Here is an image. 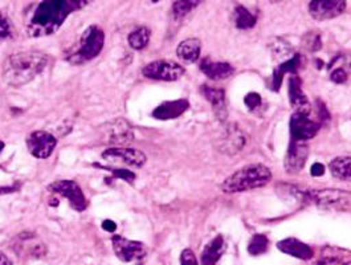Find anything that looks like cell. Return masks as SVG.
<instances>
[{
	"instance_id": "cell-17",
	"label": "cell",
	"mask_w": 351,
	"mask_h": 265,
	"mask_svg": "<svg viewBox=\"0 0 351 265\" xmlns=\"http://www.w3.org/2000/svg\"><path fill=\"white\" fill-rule=\"evenodd\" d=\"M277 248L293 257H297L300 260H311L313 257V251L311 246L294 238H288L277 243Z\"/></svg>"
},
{
	"instance_id": "cell-25",
	"label": "cell",
	"mask_w": 351,
	"mask_h": 265,
	"mask_svg": "<svg viewBox=\"0 0 351 265\" xmlns=\"http://www.w3.org/2000/svg\"><path fill=\"white\" fill-rule=\"evenodd\" d=\"M332 176L339 181L351 182V157H338L330 162Z\"/></svg>"
},
{
	"instance_id": "cell-36",
	"label": "cell",
	"mask_w": 351,
	"mask_h": 265,
	"mask_svg": "<svg viewBox=\"0 0 351 265\" xmlns=\"http://www.w3.org/2000/svg\"><path fill=\"white\" fill-rule=\"evenodd\" d=\"M314 265H346L345 263H342L341 260L338 259H324L321 262H318L317 264Z\"/></svg>"
},
{
	"instance_id": "cell-29",
	"label": "cell",
	"mask_w": 351,
	"mask_h": 265,
	"mask_svg": "<svg viewBox=\"0 0 351 265\" xmlns=\"http://www.w3.org/2000/svg\"><path fill=\"white\" fill-rule=\"evenodd\" d=\"M199 4V1H176L173 4V12L176 19H182L184 18L187 14H190L196 5Z\"/></svg>"
},
{
	"instance_id": "cell-19",
	"label": "cell",
	"mask_w": 351,
	"mask_h": 265,
	"mask_svg": "<svg viewBox=\"0 0 351 265\" xmlns=\"http://www.w3.org/2000/svg\"><path fill=\"white\" fill-rule=\"evenodd\" d=\"M202 93L213 105L215 114L220 121L227 119V105H226V93L223 89L211 88L208 85L202 87Z\"/></svg>"
},
{
	"instance_id": "cell-40",
	"label": "cell",
	"mask_w": 351,
	"mask_h": 265,
	"mask_svg": "<svg viewBox=\"0 0 351 265\" xmlns=\"http://www.w3.org/2000/svg\"><path fill=\"white\" fill-rule=\"evenodd\" d=\"M346 265H351V263H348V264H346Z\"/></svg>"
},
{
	"instance_id": "cell-4",
	"label": "cell",
	"mask_w": 351,
	"mask_h": 265,
	"mask_svg": "<svg viewBox=\"0 0 351 265\" xmlns=\"http://www.w3.org/2000/svg\"><path fill=\"white\" fill-rule=\"evenodd\" d=\"M104 43H105L104 31L98 25H90L81 35L77 49L71 56H68V60L76 65L90 61L101 54L104 48Z\"/></svg>"
},
{
	"instance_id": "cell-31",
	"label": "cell",
	"mask_w": 351,
	"mask_h": 265,
	"mask_svg": "<svg viewBox=\"0 0 351 265\" xmlns=\"http://www.w3.org/2000/svg\"><path fill=\"white\" fill-rule=\"evenodd\" d=\"M106 170L112 171V172L114 174V176H116V178H121V179L128 181V182H130V183L136 179L134 172L126 170V169H106Z\"/></svg>"
},
{
	"instance_id": "cell-1",
	"label": "cell",
	"mask_w": 351,
	"mask_h": 265,
	"mask_svg": "<svg viewBox=\"0 0 351 265\" xmlns=\"http://www.w3.org/2000/svg\"><path fill=\"white\" fill-rule=\"evenodd\" d=\"M82 0H45L36 5L27 21V34L31 38H44L55 34L69 14L82 8Z\"/></svg>"
},
{
	"instance_id": "cell-39",
	"label": "cell",
	"mask_w": 351,
	"mask_h": 265,
	"mask_svg": "<svg viewBox=\"0 0 351 265\" xmlns=\"http://www.w3.org/2000/svg\"><path fill=\"white\" fill-rule=\"evenodd\" d=\"M3 149H4V143H3L1 141H0V152H1V150H3Z\"/></svg>"
},
{
	"instance_id": "cell-38",
	"label": "cell",
	"mask_w": 351,
	"mask_h": 265,
	"mask_svg": "<svg viewBox=\"0 0 351 265\" xmlns=\"http://www.w3.org/2000/svg\"><path fill=\"white\" fill-rule=\"evenodd\" d=\"M0 265H12L11 260L0 251Z\"/></svg>"
},
{
	"instance_id": "cell-9",
	"label": "cell",
	"mask_w": 351,
	"mask_h": 265,
	"mask_svg": "<svg viewBox=\"0 0 351 265\" xmlns=\"http://www.w3.org/2000/svg\"><path fill=\"white\" fill-rule=\"evenodd\" d=\"M289 126H291L292 139L302 141V142L315 137V134L321 128L318 122H314L309 118V113H297V112L293 114Z\"/></svg>"
},
{
	"instance_id": "cell-37",
	"label": "cell",
	"mask_w": 351,
	"mask_h": 265,
	"mask_svg": "<svg viewBox=\"0 0 351 265\" xmlns=\"http://www.w3.org/2000/svg\"><path fill=\"white\" fill-rule=\"evenodd\" d=\"M102 227H104V229L109 231V232H114L116 228H117V224H116L114 222H112V220H105V222L102 223Z\"/></svg>"
},
{
	"instance_id": "cell-6",
	"label": "cell",
	"mask_w": 351,
	"mask_h": 265,
	"mask_svg": "<svg viewBox=\"0 0 351 265\" xmlns=\"http://www.w3.org/2000/svg\"><path fill=\"white\" fill-rule=\"evenodd\" d=\"M58 145V139L51 132L36 130L27 137V148L31 155L39 159L51 157Z\"/></svg>"
},
{
	"instance_id": "cell-30",
	"label": "cell",
	"mask_w": 351,
	"mask_h": 265,
	"mask_svg": "<svg viewBox=\"0 0 351 265\" xmlns=\"http://www.w3.org/2000/svg\"><path fill=\"white\" fill-rule=\"evenodd\" d=\"M180 265H199L196 260L195 253L190 248L183 249V252L180 255Z\"/></svg>"
},
{
	"instance_id": "cell-5",
	"label": "cell",
	"mask_w": 351,
	"mask_h": 265,
	"mask_svg": "<svg viewBox=\"0 0 351 265\" xmlns=\"http://www.w3.org/2000/svg\"><path fill=\"white\" fill-rule=\"evenodd\" d=\"M143 76L152 80L159 81H176L184 75V69L182 65L176 64L174 61L167 60H158L147 64L142 69Z\"/></svg>"
},
{
	"instance_id": "cell-15",
	"label": "cell",
	"mask_w": 351,
	"mask_h": 265,
	"mask_svg": "<svg viewBox=\"0 0 351 265\" xmlns=\"http://www.w3.org/2000/svg\"><path fill=\"white\" fill-rule=\"evenodd\" d=\"M247 143L245 134L239 129L237 125H230L221 134L219 141V149L228 155H234L240 152Z\"/></svg>"
},
{
	"instance_id": "cell-23",
	"label": "cell",
	"mask_w": 351,
	"mask_h": 265,
	"mask_svg": "<svg viewBox=\"0 0 351 265\" xmlns=\"http://www.w3.org/2000/svg\"><path fill=\"white\" fill-rule=\"evenodd\" d=\"M34 236H35L34 233L28 235V238H24V235H20L19 239H18V242H19L18 248H19L20 252H27L29 256L39 259L45 255L47 249L43 244V242L36 240L38 238L34 239Z\"/></svg>"
},
{
	"instance_id": "cell-22",
	"label": "cell",
	"mask_w": 351,
	"mask_h": 265,
	"mask_svg": "<svg viewBox=\"0 0 351 265\" xmlns=\"http://www.w3.org/2000/svg\"><path fill=\"white\" fill-rule=\"evenodd\" d=\"M200 49H202V43L199 38H187L178 45L176 55L186 62H195L200 56Z\"/></svg>"
},
{
	"instance_id": "cell-10",
	"label": "cell",
	"mask_w": 351,
	"mask_h": 265,
	"mask_svg": "<svg viewBox=\"0 0 351 265\" xmlns=\"http://www.w3.org/2000/svg\"><path fill=\"white\" fill-rule=\"evenodd\" d=\"M311 198L319 207L343 209L350 203L351 192L341 189H321L311 192Z\"/></svg>"
},
{
	"instance_id": "cell-3",
	"label": "cell",
	"mask_w": 351,
	"mask_h": 265,
	"mask_svg": "<svg viewBox=\"0 0 351 265\" xmlns=\"http://www.w3.org/2000/svg\"><path fill=\"white\" fill-rule=\"evenodd\" d=\"M271 179H272V172L267 166L261 163H254L230 175L221 183V189L227 194H234V192L260 189V187H264Z\"/></svg>"
},
{
	"instance_id": "cell-33",
	"label": "cell",
	"mask_w": 351,
	"mask_h": 265,
	"mask_svg": "<svg viewBox=\"0 0 351 265\" xmlns=\"http://www.w3.org/2000/svg\"><path fill=\"white\" fill-rule=\"evenodd\" d=\"M348 77L349 76H348V73L343 68H338L330 75V80L332 82H337V84H343V82L348 81Z\"/></svg>"
},
{
	"instance_id": "cell-20",
	"label": "cell",
	"mask_w": 351,
	"mask_h": 265,
	"mask_svg": "<svg viewBox=\"0 0 351 265\" xmlns=\"http://www.w3.org/2000/svg\"><path fill=\"white\" fill-rule=\"evenodd\" d=\"M289 98L297 113H309V101L302 92L301 80L298 77L293 76L289 78Z\"/></svg>"
},
{
	"instance_id": "cell-24",
	"label": "cell",
	"mask_w": 351,
	"mask_h": 265,
	"mask_svg": "<svg viewBox=\"0 0 351 265\" xmlns=\"http://www.w3.org/2000/svg\"><path fill=\"white\" fill-rule=\"evenodd\" d=\"M300 61H301V56L295 55L293 58L285 61V62H282L280 67H277V68L274 69V80H272V82H274L272 88H274V92H277V91L280 89L282 77L285 76L287 73H293V72H295V71L298 69Z\"/></svg>"
},
{
	"instance_id": "cell-28",
	"label": "cell",
	"mask_w": 351,
	"mask_h": 265,
	"mask_svg": "<svg viewBox=\"0 0 351 265\" xmlns=\"http://www.w3.org/2000/svg\"><path fill=\"white\" fill-rule=\"evenodd\" d=\"M268 239L267 236L264 235H254L252 238V240L250 242V246H248V252L252 255V256H258V255H263L267 252L268 249Z\"/></svg>"
},
{
	"instance_id": "cell-12",
	"label": "cell",
	"mask_w": 351,
	"mask_h": 265,
	"mask_svg": "<svg viewBox=\"0 0 351 265\" xmlns=\"http://www.w3.org/2000/svg\"><path fill=\"white\" fill-rule=\"evenodd\" d=\"M346 8L343 0H314L309 4V12L315 20L334 19Z\"/></svg>"
},
{
	"instance_id": "cell-34",
	"label": "cell",
	"mask_w": 351,
	"mask_h": 265,
	"mask_svg": "<svg viewBox=\"0 0 351 265\" xmlns=\"http://www.w3.org/2000/svg\"><path fill=\"white\" fill-rule=\"evenodd\" d=\"M260 104H261V95H257V93H250L245 97V105L251 111H254L257 106H260Z\"/></svg>"
},
{
	"instance_id": "cell-11",
	"label": "cell",
	"mask_w": 351,
	"mask_h": 265,
	"mask_svg": "<svg viewBox=\"0 0 351 265\" xmlns=\"http://www.w3.org/2000/svg\"><path fill=\"white\" fill-rule=\"evenodd\" d=\"M104 138L109 145L129 143L134 139V134L126 119L118 118L104 126Z\"/></svg>"
},
{
	"instance_id": "cell-35",
	"label": "cell",
	"mask_w": 351,
	"mask_h": 265,
	"mask_svg": "<svg viewBox=\"0 0 351 265\" xmlns=\"http://www.w3.org/2000/svg\"><path fill=\"white\" fill-rule=\"evenodd\" d=\"M311 171L313 176H322L325 172V166L322 163H314Z\"/></svg>"
},
{
	"instance_id": "cell-18",
	"label": "cell",
	"mask_w": 351,
	"mask_h": 265,
	"mask_svg": "<svg viewBox=\"0 0 351 265\" xmlns=\"http://www.w3.org/2000/svg\"><path fill=\"white\" fill-rule=\"evenodd\" d=\"M200 69L211 80H224L234 73V68L228 62L213 61L210 57L202 60Z\"/></svg>"
},
{
	"instance_id": "cell-16",
	"label": "cell",
	"mask_w": 351,
	"mask_h": 265,
	"mask_svg": "<svg viewBox=\"0 0 351 265\" xmlns=\"http://www.w3.org/2000/svg\"><path fill=\"white\" fill-rule=\"evenodd\" d=\"M190 108V104L187 100H174V101H166L160 104L158 108L154 109L153 117L160 121L174 119L179 115L184 113Z\"/></svg>"
},
{
	"instance_id": "cell-26",
	"label": "cell",
	"mask_w": 351,
	"mask_h": 265,
	"mask_svg": "<svg viewBox=\"0 0 351 265\" xmlns=\"http://www.w3.org/2000/svg\"><path fill=\"white\" fill-rule=\"evenodd\" d=\"M128 41L129 45L136 51L146 48L150 41V30L147 27H138L133 32L129 34Z\"/></svg>"
},
{
	"instance_id": "cell-8",
	"label": "cell",
	"mask_w": 351,
	"mask_h": 265,
	"mask_svg": "<svg viewBox=\"0 0 351 265\" xmlns=\"http://www.w3.org/2000/svg\"><path fill=\"white\" fill-rule=\"evenodd\" d=\"M48 189L52 192H56L61 196H64L72 209L76 211H84L86 209V199L85 195L82 192V189H80L76 182L73 181H58L49 185Z\"/></svg>"
},
{
	"instance_id": "cell-2",
	"label": "cell",
	"mask_w": 351,
	"mask_h": 265,
	"mask_svg": "<svg viewBox=\"0 0 351 265\" xmlns=\"http://www.w3.org/2000/svg\"><path fill=\"white\" fill-rule=\"evenodd\" d=\"M48 61V55L40 51L18 52L5 58L1 76L7 85L19 88L40 75L45 69Z\"/></svg>"
},
{
	"instance_id": "cell-7",
	"label": "cell",
	"mask_w": 351,
	"mask_h": 265,
	"mask_svg": "<svg viewBox=\"0 0 351 265\" xmlns=\"http://www.w3.org/2000/svg\"><path fill=\"white\" fill-rule=\"evenodd\" d=\"M112 244L116 256L122 263H132L136 260H141L147 253L146 246L142 243L125 239L122 236H114L112 239Z\"/></svg>"
},
{
	"instance_id": "cell-27",
	"label": "cell",
	"mask_w": 351,
	"mask_h": 265,
	"mask_svg": "<svg viewBox=\"0 0 351 265\" xmlns=\"http://www.w3.org/2000/svg\"><path fill=\"white\" fill-rule=\"evenodd\" d=\"M234 24L239 30H250L254 27L256 18L243 5L234 8Z\"/></svg>"
},
{
	"instance_id": "cell-14",
	"label": "cell",
	"mask_w": 351,
	"mask_h": 265,
	"mask_svg": "<svg viewBox=\"0 0 351 265\" xmlns=\"http://www.w3.org/2000/svg\"><path fill=\"white\" fill-rule=\"evenodd\" d=\"M102 158L106 161H110V162L119 161L132 168H142L147 161V157L145 155V152L137 150V149H129V148L109 149V150L102 152Z\"/></svg>"
},
{
	"instance_id": "cell-13",
	"label": "cell",
	"mask_w": 351,
	"mask_h": 265,
	"mask_svg": "<svg viewBox=\"0 0 351 265\" xmlns=\"http://www.w3.org/2000/svg\"><path fill=\"white\" fill-rule=\"evenodd\" d=\"M309 155V148L305 142L302 141H294L292 139L289 149L285 157V170L291 174H297L304 169L306 159Z\"/></svg>"
},
{
	"instance_id": "cell-32",
	"label": "cell",
	"mask_w": 351,
	"mask_h": 265,
	"mask_svg": "<svg viewBox=\"0 0 351 265\" xmlns=\"http://www.w3.org/2000/svg\"><path fill=\"white\" fill-rule=\"evenodd\" d=\"M10 36H11V25H10L8 20L0 14V41H3Z\"/></svg>"
},
{
	"instance_id": "cell-21",
	"label": "cell",
	"mask_w": 351,
	"mask_h": 265,
	"mask_svg": "<svg viewBox=\"0 0 351 265\" xmlns=\"http://www.w3.org/2000/svg\"><path fill=\"white\" fill-rule=\"evenodd\" d=\"M226 252V242L221 235L214 238L207 246H204L200 262L202 265H216Z\"/></svg>"
}]
</instances>
